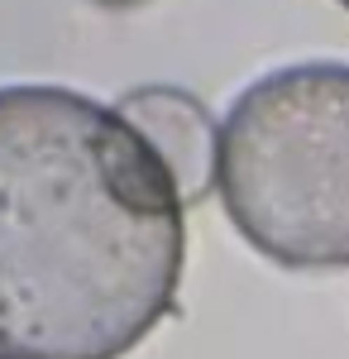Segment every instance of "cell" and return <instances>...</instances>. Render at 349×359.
Masks as SVG:
<instances>
[{
	"label": "cell",
	"instance_id": "1",
	"mask_svg": "<svg viewBox=\"0 0 349 359\" xmlns=\"http://www.w3.org/2000/svg\"><path fill=\"white\" fill-rule=\"evenodd\" d=\"M182 201L120 115L0 86V359H120L177 302Z\"/></svg>",
	"mask_w": 349,
	"mask_h": 359
},
{
	"label": "cell",
	"instance_id": "2",
	"mask_svg": "<svg viewBox=\"0 0 349 359\" xmlns=\"http://www.w3.org/2000/svg\"><path fill=\"white\" fill-rule=\"evenodd\" d=\"M225 216L282 269H349V62H287L220 125Z\"/></svg>",
	"mask_w": 349,
	"mask_h": 359
},
{
	"label": "cell",
	"instance_id": "3",
	"mask_svg": "<svg viewBox=\"0 0 349 359\" xmlns=\"http://www.w3.org/2000/svg\"><path fill=\"white\" fill-rule=\"evenodd\" d=\"M115 115L153 149V158L163 163L182 206L187 201L196 206L215 187L220 130L191 91H182V86H135V91L120 96Z\"/></svg>",
	"mask_w": 349,
	"mask_h": 359
},
{
	"label": "cell",
	"instance_id": "4",
	"mask_svg": "<svg viewBox=\"0 0 349 359\" xmlns=\"http://www.w3.org/2000/svg\"><path fill=\"white\" fill-rule=\"evenodd\" d=\"M91 5H101V10H135L144 0H91Z\"/></svg>",
	"mask_w": 349,
	"mask_h": 359
},
{
	"label": "cell",
	"instance_id": "5",
	"mask_svg": "<svg viewBox=\"0 0 349 359\" xmlns=\"http://www.w3.org/2000/svg\"><path fill=\"white\" fill-rule=\"evenodd\" d=\"M340 5H345V10H349V0H340Z\"/></svg>",
	"mask_w": 349,
	"mask_h": 359
}]
</instances>
